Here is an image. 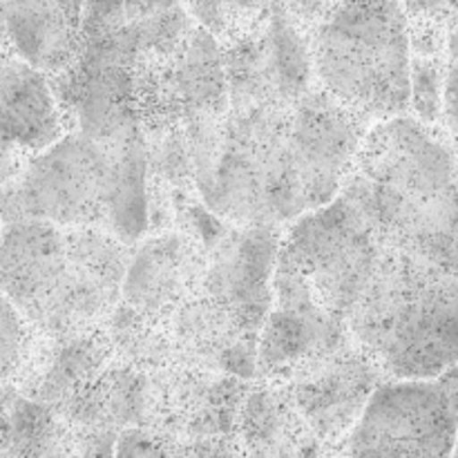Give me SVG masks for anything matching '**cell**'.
<instances>
[{
  "label": "cell",
  "mask_w": 458,
  "mask_h": 458,
  "mask_svg": "<svg viewBox=\"0 0 458 458\" xmlns=\"http://www.w3.org/2000/svg\"><path fill=\"white\" fill-rule=\"evenodd\" d=\"M458 367L437 378H387L343 441V458H452Z\"/></svg>",
  "instance_id": "cell-8"
},
{
  "label": "cell",
  "mask_w": 458,
  "mask_h": 458,
  "mask_svg": "<svg viewBox=\"0 0 458 458\" xmlns=\"http://www.w3.org/2000/svg\"><path fill=\"white\" fill-rule=\"evenodd\" d=\"M385 380L378 362L353 344L282 387L311 432L340 445Z\"/></svg>",
  "instance_id": "cell-14"
},
{
  "label": "cell",
  "mask_w": 458,
  "mask_h": 458,
  "mask_svg": "<svg viewBox=\"0 0 458 458\" xmlns=\"http://www.w3.org/2000/svg\"><path fill=\"white\" fill-rule=\"evenodd\" d=\"M192 16L215 36L235 31V22H249L277 0H186Z\"/></svg>",
  "instance_id": "cell-20"
},
{
  "label": "cell",
  "mask_w": 458,
  "mask_h": 458,
  "mask_svg": "<svg viewBox=\"0 0 458 458\" xmlns=\"http://www.w3.org/2000/svg\"><path fill=\"white\" fill-rule=\"evenodd\" d=\"M38 331L0 293V387H16L38 343Z\"/></svg>",
  "instance_id": "cell-19"
},
{
  "label": "cell",
  "mask_w": 458,
  "mask_h": 458,
  "mask_svg": "<svg viewBox=\"0 0 458 458\" xmlns=\"http://www.w3.org/2000/svg\"><path fill=\"white\" fill-rule=\"evenodd\" d=\"M137 101L148 132L213 121L231 110L224 45L195 25L174 49L137 67Z\"/></svg>",
  "instance_id": "cell-9"
},
{
  "label": "cell",
  "mask_w": 458,
  "mask_h": 458,
  "mask_svg": "<svg viewBox=\"0 0 458 458\" xmlns=\"http://www.w3.org/2000/svg\"><path fill=\"white\" fill-rule=\"evenodd\" d=\"M277 3L302 30L311 34L343 0H277Z\"/></svg>",
  "instance_id": "cell-23"
},
{
  "label": "cell",
  "mask_w": 458,
  "mask_h": 458,
  "mask_svg": "<svg viewBox=\"0 0 458 458\" xmlns=\"http://www.w3.org/2000/svg\"><path fill=\"white\" fill-rule=\"evenodd\" d=\"M67 132L52 81L0 34V141L31 157Z\"/></svg>",
  "instance_id": "cell-16"
},
{
  "label": "cell",
  "mask_w": 458,
  "mask_h": 458,
  "mask_svg": "<svg viewBox=\"0 0 458 458\" xmlns=\"http://www.w3.org/2000/svg\"><path fill=\"white\" fill-rule=\"evenodd\" d=\"M132 244L106 228L4 224L0 293L47 338L98 329L121 302Z\"/></svg>",
  "instance_id": "cell-4"
},
{
  "label": "cell",
  "mask_w": 458,
  "mask_h": 458,
  "mask_svg": "<svg viewBox=\"0 0 458 458\" xmlns=\"http://www.w3.org/2000/svg\"><path fill=\"white\" fill-rule=\"evenodd\" d=\"M116 437L70 423L16 387H0V458H114Z\"/></svg>",
  "instance_id": "cell-15"
},
{
  "label": "cell",
  "mask_w": 458,
  "mask_h": 458,
  "mask_svg": "<svg viewBox=\"0 0 458 458\" xmlns=\"http://www.w3.org/2000/svg\"><path fill=\"white\" fill-rule=\"evenodd\" d=\"M114 458H246L244 445L231 437H177L152 428L121 429Z\"/></svg>",
  "instance_id": "cell-18"
},
{
  "label": "cell",
  "mask_w": 458,
  "mask_h": 458,
  "mask_svg": "<svg viewBox=\"0 0 458 458\" xmlns=\"http://www.w3.org/2000/svg\"><path fill=\"white\" fill-rule=\"evenodd\" d=\"M3 228H4V224H3V217H0V237H3Z\"/></svg>",
  "instance_id": "cell-27"
},
{
  "label": "cell",
  "mask_w": 458,
  "mask_h": 458,
  "mask_svg": "<svg viewBox=\"0 0 458 458\" xmlns=\"http://www.w3.org/2000/svg\"><path fill=\"white\" fill-rule=\"evenodd\" d=\"M282 235L284 226L226 224L206 246V268L197 293L258 343L273 304Z\"/></svg>",
  "instance_id": "cell-11"
},
{
  "label": "cell",
  "mask_w": 458,
  "mask_h": 458,
  "mask_svg": "<svg viewBox=\"0 0 458 458\" xmlns=\"http://www.w3.org/2000/svg\"><path fill=\"white\" fill-rule=\"evenodd\" d=\"M385 246L458 276V139L411 114L376 121L343 186Z\"/></svg>",
  "instance_id": "cell-2"
},
{
  "label": "cell",
  "mask_w": 458,
  "mask_h": 458,
  "mask_svg": "<svg viewBox=\"0 0 458 458\" xmlns=\"http://www.w3.org/2000/svg\"><path fill=\"white\" fill-rule=\"evenodd\" d=\"M224 61L231 107L289 106L318 85L311 34L280 3L228 36Z\"/></svg>",
  "instance_id": "cell-10"
},
{
  "label": "cell",
  "mask_w": 458,
  "mask_h": 458,
  "mask_svg": "<svg viewBox=\"0 0 458 458\" xmlns=\"http://www.w3.org/2000/svg\"><path fill=\"white\" fill-rule=\"evenodd\" d=\"M206 268V246L183 228H164L137 242L125 268L121 304L143 318L168 322L197 293Z\"/></svg>",
  "instance_id": "cell-13"
},
{
  "label": "cell",
  "mask_w": 458,
  "mask_h": 458,
  "mask_svg": "<svg viewBox=\"0 0 458 458\" xmlns=\"http://www.w3.org/2000/svg\"><path fill=\"white\" fill-rule=\"evenodd\" d=\"M0 217L106 228L134 246L152 222L146 134L101 141L67 130L0 186Z\"/></svg>",
  "instance_id": "cell-3"
},
{
  "label": "cell",
  "mask_w": 458,
  "mask_h": 458,
  "mask_svg": "<svg viewBox=\"0 0 458 458\" xmlns=\"http://www.w3.org/2000/svg\"><path fill=\"white\" fill-rule=\"evenodd\" d=\"M316 83L369 123L410 114L411 21L401 0H343L311 31Z\"/></svg>",
  "instance_id": "cell-6"
},
{
  "label": "cell",
  "mask_w": 458,
  "mask_h": 458,
  "mask_svg": "<svg viewBox=\"0 0 458 458\" xmlns=\"http://www.w3.org/2000/svg\"><path fill=\"white\" fill-rule=\"evenodd\" d=\"M25 161H27V155H22V152H18L16 148L0 141V186H3L4 182H9V179L21 170V165L25 164Z\"/></svg>",
  "instance_id": "cell-24"
},
{
  "label": "cell",
  "mask_w": 458,
  "mask_h": 458,
  "mask_svg": "<svg viewBox=\"0 0 458 458\" xmlns=\"http://www.w3.org/2000/svg\"><path fill=\"white\" fill-rule=\"evenodd\" d=\"M249 380L188 365L148 371L141 428L177 437H231L249 396Z\"/></svg>",
  "instance_id": "cell-12"
},
{
  "label": "cell",
  "mask_w": 458,
  "mask_h": 458,
  "mask_svg": "<svg viewBox=\"0 0 458 458\" xmlns=\"http://www.w3.org/2000/svg\"><path fill=\"white\" fill-rule=\"evenodd\" d=\"M383 249L374 224L340 192L334 201L284 226L273 295L311 304L349 327Z\"/></svg>",
  "instance_id": "cell-7"
},
{
  "label": "cell",
  "mask_w": 458,
  "mask_h": 458,
  "mask_svg": "<svg viewBox=\"0 0 458 458\" xmlns=\"http://www.w3.org/2000/svg\"><path fill=\"white\" fill-rule=\"evenodd\" d=\"M4 7H7V0H0V31H3V21H4Z\"/></svg>",
  "instance_id": "cell-25"
},
{
  "label": "cell",
  "mask_w": 458,
  "mask_h": 458,
  "mask_svg": "<svg viewBox=\"0 0 458 458\" xmlns=\"http://www.w3.org/2000/svg\"><path fill=\"white\" fill-rule=\"evenodd\" d=\"M188 128L201 204L233 226H286L340 195L369 121L313 88L289 106L231 107Z\"/></svg>",
  "instance_id": "cell-1"
},
{
  "label": "cell",
  "mask_w": 458,
  "mask_h": 458,
  "mask_svg": "<svg viewBox=\"0 0 458 458\" xmlns=\"http://www.w3.org/2000/svg\"><path fill=\"white\" fill-rule=\"evenodd\" d=\"M452 458H458V438H456V447H454V454H452Z\"/></svg>",
  "instance_id": "cell-26"
},
{
  "label": "cell",
  "mask_w": 458,
  "mask_h": 458,
  "mask_svg": "<svg viewBox=\"0 0 458 458\" xmlns=\"http://www.w3.org/2000/svg\"><path fill=\"white\" fill-rule=\"evenodd\" d=\"M353 343L387 378H437L458 367V276L385 246L349 318Z\"/></svg>",
  "instance_id": "cell-5"
},
{
  "label": "cell",
  "mask_w": 458,
  "mask_h": 458,
  "mask_svg": "<svg viewBox=\"0 0 458 458\" xmlns=\"http://www.w3.org/2000/svg\"><path fill=\"white\" fill-rule=\"evenodd\" d=\"M411 25L450 27L458 18V0H401Z\"/></svg>",
  "instance_id": "cell-22"
},
{
  "label": "cell",
  "mask_w": 458,
  "mask_h": 458,
  "mask_svg": "<svg viewBox=\"0 0 458 458\" xmlns=\"http://www.w3.org/2000/svg\"><path fill=\"white\" fill-rule=\"evenodd\" d=\"M443 128L458 139V18L452 22L450 30H447Z\"/></svg>",
  "instance_id": "cell-21"
},
{
  "label": "cell",
  "mask_w": 458,
  "mask_h": 458,
  "mask_svg": "<svg viewBox=\"0 0 458 458\" xmlns=\"http://www.w3.org/2000/svg\"><path fill=\"white\" fill-rule=\"evenodd\" d=\"M88 0H7L3 38L47 76L61 74L83 47Z\"/></svg>",
  "instance_id": "cell-17"
}]
</instances>
